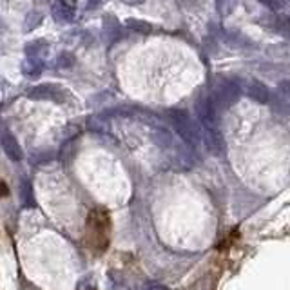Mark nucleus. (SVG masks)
Masks as SVG:
<instances>
[{"label": "nucleus", "mask_w": 290, "mask_h": 290, "mask_svg": "<svg viewBox=\"0 0 290 290\" xmlns=\"http://www.w3.org/2000/svg\"><path fill=\"white\" fill-rule=\"evenodd\" d=\"M247 95L252 100H256V102H259V104H267L270 98V93L269 89H267V85L257 82V80H252V82L247 85Z\"/></svg>", "instance_id": "423d86ee"}, {"label": "nucleus", "mask_w": 290, "mask_h": 290, "mask_svg": "<svg viewBox=\"0 0 290 290\" xmlns=\"http://www.w3.org/2000/svg\"><path fill=\"white\" fill-rule=\"evenodd\" d=\"M147 290H167V286L160 285V283H153V285L147 286Z\"/></svg>", "instance_id": "f3484780"}, {"label": "nucleus", "mask_w": 290, "mask_h": 290, "mask_svg": "<svg viewBox=\"0 0 290 290\" xmlns=\"http://www.w3.org/2000/svg\"><path fill=\"white\" fill-rule=\"evenodd\" d=\"M42 20H44V15H42L40 11H37V9L27 13V17H25L24 20V31H33V29H37Z\"/></svg>", "instance_id": "9d476101"}, {"label": "nucleus", "mask_w": 290, "mask_h": 290, "mask_svg": "<svg viewBox=\"0 0 290 290\" xmlns=\"http://www.w3.org/2000/svg\"><path fill=\"white\" fill-rule=\"evenodd\" d=\"M73 64H75V54L67 53V51L60 53V56H58V60H56V66L62 67V69H67V67H71Z\"/></svg>", "instance_id": "ddd939ff"}, {"label": "nucleus", "mask_w": 290, "mask_h": 290, "mask_svg": "<svg viewBox=\"0 0 290 290\" xmlns=\"http://www.w3.org/2000/svg\"><path fill=\"white\" fill-rule=\"evenodd\" d=\"M196 114L203 129H216V107L209 96H199L196 102Z\"/></svg>", "instance_id": "7ed1b4c3"}, {"label": "nucleus", "mask_w": 290, "mask_h": 290, "mask_svg": "<svg viewBox=\"0 0 290 290\" xmlns=\"http://www.w3.org/2000/svg\"><path fill=\"white\" fill-rule=\"evenodd\" d=\"M42 67H44V64H42L40 58H27L22 66V71H24L25 76H38L42 73Z\"/></svg>", "instance_id": "6e6552de"}, {"label": "nucleus", "mask_w": 290, "mask_h": 290, "mask_svg": "<svg viewBox=\"0 0 290 290\" xmlns=\"http://www.w3.org/2000/svg\"><path fill=\"white\" fill-rule=\"evenodd\" d=\"M98 4H100V0H91V2H87V9H95Z\"/></svg>", "instance_id": "6ab92c4d"}, {"label": "nucleus", "mask_w": 290, "mask_h": 290, "mask_svg": "<svg viewBox=\"0 0 290 290\" xmlns=\"http://www.w3.org/2000/svg\"><path fill=\"white\" fill-rule=\"evenodd\" d=\"M51 11H53L54 20H60V22H71L73 17H75V9L67 8V6H64L62 2H58V0L53 4Z\"/></svg>", "instance_id": "0eeeda50"}, {"label": "nucleus", "mask_w": 290, "mask_h": 290, "mask_svg": "<svg viewBox=\"0 0 290 290\" xmlns=\"http://www.w3.org/2000/svg\"><path fill=\"white\" fill-rule=\"evenodd\" d=\"M46 49H47L46 40H35L25 46V54H27V58H38Z\"/></svg>", "instance_id": "1a4fd4ad"}, {"label": "nucleus", "mask_w": 290, "mask_h": 290, "mask_svg": "<svg viewBox=\"0 0 290 290\" xmlns=\"http://www.w3.org/2000/svg\"><path fill=\"white\" fill-rule=\"evenodd\" d=\"M127 25L131 29H134V31H138V33H149L151 29H153V25H151V24H147V22H141V20H134V18L127 20Z\"/></svg>", "instance_id": "4468645a"}, {"label": "nucleus", "mask_w": 290, "mask_h": 290, "mask_svg": "<svg viewBox=\"0 0 290 290\" xmlns=\"http://www.w3.org/2000/svg\"><path fill=\"white\" fill-rule=\"evenodd\" d=\"M257 2H261V4L267 6V8H270V9H278L279 8L278 0H257Z\"/></svg>", "instance_id": "2eb2a0df"}, {"label": "nucleus", "mask_w": 290, "mask_h": 290, "mask_svg": "<svg viewBox=\"0 0 290 290\" xmlns=\"http://www.w3.org/2000/svg\"><path fill=\"white\" fill-rule=\"evenodd\" d=\"M0 143H2V149H4V153L8 154V158L11 162H20L22 149H20V145H18L17 138L11 134V131H8V129L2 131V134H0Z\"/></svg>", "instance_id": "39448f33"}, {"label": "nucleus", "mask_w": 290, "mask_h": 290, "mask_svg": "<svg viewBox=\"0 0 290 290\" xmlns=\"http://www.w3.org/2000/svg\"><path fill=\"white\" fill-rule=\"evenodd\" d=\"M64 89L54 83H40V85L31 87L27 91V96L33 100H54V102H62Z\"/></svg>", "instance_id": "20e7f679"}, {"label": "nucleus", "mask_w": 290, "mask_h": 290, "mask_svg": "<svg viewBox=\"0 0 290 290\" xmlns=\"http://www.w3.org/2000/svg\"><path fill=\"white\" fill-rule=\"evenodd\" d=\"M154 141H156V145H160V147H169V145L172 143V136H170V133L165 131V129H156V131H154Z\"/></svg>", "instance_id": "f8f14e48"}, {"label": "nucleus", "mask_w": 290, "mask_h": 290, "mask_svg": "<svg viewBox=\"0 0 290 290\" xmlns=\"http://www.w3.org/2000/svg\"><path fill=\"white\" fill-rule=\"evenodd\" d=\"M238 96H240V87H238L236 83L223 80V82H220L218 87H216V95H214V100H212V104H214V107L220 105V107L225 109L234 104L238 100Z\"/></svg>", "instance_id": "f03ea898"}, {"label": "nucleus", "mask_w": 290, "mask_h": 290, "mask_svg": "<svg viewBox=\"0 0 290 290\" xmlns=\"http://www.w3.org/2000/svg\"><path fill=\"white\" fill-rule=\"evenodd\" d=\"M170 122H172L174 131L180 134V138H182L185 143H189L191 147L198 145L199 131L196 129V125L192 124L185 111H170Z\"/></svg>", "instance_id": "f257e3e1"}, {"label": "nucleus", "mask_w": 290, "mask_h": 290, "mask_svg": "<svg viewBox=\"0 0 290 290\" xmlns=\"http://www.w3.org/2000/svg\"><path fill=\"white\" fill-rule=\"evenodd\" d=\"M122 2H125V4H131V6H138V4H141V2H145V0H122Z\"/></svg>", "instance_id": "a211bd4d"}, {"label": "nucleus", "mask_w": 290, "mask_h": 290, "mask_svg": "<svg viewBox=\"0 0 290 290\" xmlns=\"http://www.w3.org/2000/svg\"><path fill=\"white\" fill-rule=\"evenodd\" d=\"M22 203H24V207H35V196H33V187L27 180L22 182Z\"/></svg>", "instance_id": "9b49d317"}, {"label": "nucleus", "mask_w": 290, "mask_h": 290, "mask_svg": "<svg viewBox=\"0 0 290 290\" xmlns=\"http://www.w3.org/2000/svg\"><path fill=\"white\" fill-rule=\"evenodd\" d=\"M58 2H62V4H64V6H67V8L76 9V0H58Z\"/></svg>", "instance_id": "dca6fc26"}]
</instances>
